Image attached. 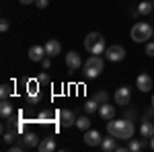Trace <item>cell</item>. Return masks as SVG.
Listing matches in <instances>:
<instances>
[{
  "label": "cell",
  "mask_w": 154,
  "mask_h": 152,
  "mask_svg": "<svg viewBox=\"0 0 154 152\" xmlns=\"http://www.w3.org/2000/svg\"><path fill=\"white\" fill-rule=\"evenodd\" d=\"M105 58L109 62H121V60L125 58V49L121 45H109L105 49Z\"/></svg>",
  "instance_id": "cell-5"
},
{
  "label": "cell",
  "mask_w": 154,
  "mask_h": 152,
  "mask_svg": "<svg viewBox=\"0 0 154 152\" xmlns=\"http://www.w3.org/2000/svg\"><path fill=\"white\" fill-rule=\"evenodd\" d=\"M128 150H130V152H140V150H144V142L138 140V138H131V140H128Z\"/></svg>",
  "instance_id": "cell-20"
},
{
  "label": "cell",
  "mask_w": 154,
  "mask_h": 152,
  "mask_svg": "<svg viewBox=\"0 0 154 152\" xmlns=\"http://www.w3.org/2000/svg\"><path fill=\"white\" fill-rule=\"evenodd\" d=\"M140 134H142V138H152L154 136V123L148 121V119H144L142 126H140Z\"/></svg>",
  "instance_id": "cell-15"
},
{
  "label": "cell",
  "mask_w": 154,
  "mask_h": 152,
  "mask_svg": "<svg viewBox=\"0 0 154 152\" xmlns=\"http://www.w3.org/2000/svg\"><path fill=\"white\" fill-rule=\"evenodd\" d=\"M25 148H27V146H25L23 142L19 140V144H12V146H11V152H23Z\"/></svg>",
  "instance_id": "cell-28"
},
{
  "label": "cell",
  "mask_w": 154,
  "mask_h": 152,
  "mask_svg": "<svg viewBox=\"0 0 154 152\" xmlns=\"http://www.w3.org/2000/svg\"><path fill=\"white\" fill-rule=\"evenodd\" d=\"M19 140L23 142L27 148H35L37 144H39V138H37V134H33V132H27V134H23V138H19Z\"/></svg>",
  "instance_id": "cell-13"
},
{
  "label": "cell",
  "mask_w": 154,
  "mask_h": 152,
  "mask_svg": "<svg viewBox=\"0 0 154 152\" xmlns=\"http://www.w3.org/2000/svg\"><path fill=\"white\" fill-rule=\"evenodd\" d=\"M93 99H95L97 103H107V101H109V95H107L105 91H99V93H95Z\"/></svg>",
  "instance_id": "cell-25"
},
{
  "label": "cell",
  "mask_w": 154,
  "mask_h": 152,
  "mask_svg": "<svg viewBox=\"0 0 154 152\" xmlns=\"http://www.w3.org/2000/svg\"><path fill=\"white\" fill-rule=\"evenodd\" d=\"M84 47H86V51L91 54V56H101V54H105V39L101 33H88L86 39H84Z\"/></svg>",
  "instance_id": "cell-2"
},
{
  "label": "cell",
  "mask_w": 154,
  "mask_h": 152,
  "mask_svg": "<svg viewBox=\"0 0 154 152\" xmlns=\"http://www.w3.org/2000/svg\"><path fill=\"white\" fill-rule=\"evenodd\" d=\"M101 142H103V138L97 129H86L84 132V144L86 146H101Z\"/></svg>",
  "instance_id": "cell-9"
},
{
  "label": "cell",
  "mask_w": 154,
  "mask_h": 152,
  "mask_svg": "<svg viewBox=\"0 0 154 152\" xmlns=\"http://www.w3.org/2000/svg\"><path fill=\"white\" fill-rule=\"evenodd\" d=\"M76 128H78V129H82V132L91 129V119H88L86 115H82V117H76Z\"/></svg>",
  "instance_id": "cell-22"
},
{
  "label": "cell",
  "mask_w": 154,
  "mask_h": 152,
  "mask_svg": "<svg viewBox=\"0 0 154 152\" xmlns=\"http://www.w3.org/2000/svg\"><path fill=\"white\" fill-rule=\"evenodd\" d=\"M146 56L154 58V41H146Z\"/></svg>",
  "instance_id": "cell-27"
},
{
  "label": "cell",
  "mask_w": 154,
  "mask_h": 152,
  "mask_svg": "<svg viewBox=\"0 0 154 152\" xmlns=\"http://www.w3.org/2000/svg\"><path fill=\"white\" fill-rule=\"evenodd\" d=\"M136 86H138L140 93H148V91H152V78H150L146 72H142V74L136 78Z\"/></svg>",
  "instance_id": "cell-8"
},
{
  "label": "cell",
  "mask_w": 154,
  "mask_h": 152,
  "mask_svg": "<svg viewBox=\"0 0 154 152\" xmlns=\"http://www.w3.org/2000/svg\"><path fill=\"white\" fill-rule=\"evenodd\" d=\"M11 95H12V86L11 84H2V86H0V97H2V99H8Z\"/></svg>",
  "instance_id": "cell-24"
},
{
  "label": "cell",
  "mask_w": 154,
  "mask_h": 152,
  "mask_svg": "<svg viewBox=\"0 0 154 152\" xmlns=\"http://www.w3.org/2000/svg\"><path fill=\"white\" fill-rule=\"evenodd\" d=\"M131 39L136 41V43H146L148 39H152L154 35V29L150 23H136L131 27Z\"/></svg>",
  "instance_id": "cell-3"
},
{
  "label": "cell",
  "mask_w": 154,
  "mask_h": 152,
  "mask_svg": "<svg viewBox=\"0 0 154 152\" xmlns=\"http://www.w3.org/2000/svg\"><path fill=\"white\" fill-rule=\"evenodd\" d=\"M45 56H48V54H45V45H31L29 47V60L41 62Z\"/></svg>",
  "instance_id": "cell-11"
},
{
  "label": "cell",
  "mask_w": 154,
  "mask_h": 152,
  "mask_svg": "<svg viewBox=\"0 0 154 152\" xmlns=\"http://www.w3.org/2000/svg\"><path fill=\"white\" fill-rule=\"evenodd\" d=\"M66 66H68V70H78L82 66V60L76 51H68L66 54Z\"/></svg>",
  "instance_id": "cell-10"
},
{
  "label": "cell",
  "mask_w": 154,
  "mask_h": 152,
  "mask_svg": "<svg viewBox=\"0 0 154 152\" xmlns=\"http://www.w3.org/2000/svg\"><path fill=\"white\" fill-rule=\"evenodd\" d=\"M107 132L111 134V136H115L117 140H131L134 138V123H131V119L128 117H123V119H111V121H107Z\"/></svg>",
  "instance_id": "cell-1"
},
{
  "label": "cell",
  "mask_w": 154,
  "mask_h": 152,
  "mask_svg": "<svg viewBox=\"0 0 154 152\" xmlns=\"http://www.w3.org/2000/svg\"><path fill=\"white\" fill-rule=\"evenodd\" d=\"M0 115H2V119H8L12 115V105L6 99H2V103H0Z\"/></svg>",
  "instance_id": "cell-19"
},
{
  "label": "cell",
  "mask_w": 154,
  "mask_h": 152,
  "mask_svg": "<svg viewBox=\"0 0 154 152\" xmlns=\"http://www.w3.org/2000/svg\"><path fill=\"white\" fill-rule=\"evenodd\" d=\"M150 148H152V150H154V136H152V138H150Z\"/></svg>",
  "instance_id": "cell-36"
},
{
  "label": "cell",
  "mask_w": 154,
  "mask_h": 152,
  "mask_svg": "<svg viewBox=\"0 0 154 152\" xmlns=\"http://www.w3.org/2000/svg\"><path fill=\"white\" fill-rule=\"evenodd\" d=\"M39 84L41 82L37 80V78L27 82V97H39Z\"/></svg>",
  "instance_id": "cell-18"
},
{
  "label": "cell",
  "mask_w": 154,
  "mask_h": 152,
  "mask_svg": "<svg viewBox=\"0 0 154 152\" xmlns=\"http://www.w3.org/2000/svg\"><path fill=\"white\" fill-rule=\"evenodd\" d=\"M37 148L41 152H51V150H56V142H54V138H43L37 144Z\"/></svg>",
  "instance_id": "cell-16"
},
{
  "label": "cell",
  "mask_w": 154,
  "mask_h": 152,
  "mask_svg": "<svg viewBox=\"0 0 154 152\" xmlns=\"http://www.w3.org/2000/svg\"><path fill=\"white\" fill-rule=\"evenodd\" d=\"M113 99H115V103H117V105L128 107V105H130V101H131L130 88H128V86H119L117 91H115V95H113Z\"/></svg>",
  "instance_id": "cell-6"
},
{
  "label": "cell",
  "mask_w": 154,
  "mask_h": 152,
  "mask_svg": "<svg viewBox=\"0 0 154 152\" xmlns=\"http://www.w3.org/2000/svg\"><path fill=\"white\" fill-rule=\"evenodd\" d=\"M58 119H60V126H62V128L76 126V115H74V111H70V109H62L58 113Z\"/></svg>",
  "instance_id": "cell-7"
},
{
  "label": "cell",
  "mask_w": 154,
  "mask_h": 152,
  "mask_svg": "<svg viewBox=\"0 0 154 152\" xmlns=\"http://www.w3.org/2000/svg\"><path fill=\"white\" fill-rule=\"evenodd\" d=\"M14 134H17V132H4V142H6V144H11L12 140H14Z\"/></svg>",
  "instance_id": "cell-29"
},
{
  "label": "cell",
  "mask_w": 154,
  "mask_h": 152,
  "mask_svg": "<svg viewBox=\"0 0 154 152\" xmlns=\"http://www.w3.org/2000/svg\"><path fill=\"white\" fill-rule=\"evenodd\" d=\"M152 11H154V4L150 0H144V2L138 4V12H140V14H150Z\"/></svg>",
  "instance_id": "cell-21"
},
{
  "label": "cell",
  "mask_w": 154,
  "mask_h": 152,
  "mask_svg": "<svg viewBox=\"0 0 154 152\" xmlns=\"http://www.w3.org/2000/svg\"><path fill=\"white\" fill-rule=\"evenodd\" d=\"M0 29H2V33H6V31L11 29V23H8L6 19H2V21H0Z\"/></svg>",
  "instance_id": "cell-30"
},
{
  "label": "cell",
  "mask_w": 154,
  "mask_h": 152,
  "mask_svg": "<svg viewBox=\"0 0 154 152\" xmlns=\"http://www.w3.org/2000/svg\"><path fill=\"white\" fill-rule=\"evenodd\" d=\"M35 4L39 6V8H45V6L49 4V0H35Z\"/></svg>",
  "instance_id": "cell-34"
},
{
  "label": "cell",
  "mask_w": 154,
  "mask_h": 152,
  "mask_svg": "<svg viewBox=\"0 0 154 152\" xmlns=\"http://www.w3.org/2000/svg\"><path fill=\"white\" fill-rule=\"evenodd\" d=\"M99 107H101V103H97L95 99H91V101H86V103H84V111H86V113H95Z\"/></svg>",
  "instance_id": "cell-23"
},
{
  "label": "cell",
  "mask_w": 154,
  "mask_h": 152,
  "mask_svg": "<svg viewBox=\"0 0 154 152\" xmlns=\"http://www.w3.org/2000/svg\"><path fill=\"white\" fill-rule=\"evenodd\" d=\"M152 39H154V35H152Z\"/></svg>",
  "instance_id": "cell-38"
},
{
  "label": "cell",
  "mask_w": 154,
  "mask_h": 152,
  "mask_svg": "<svg viewBox=\"0 0 154 152\" xmlns=\"http://www.w3.org/2000/svg\"><path fill=\"white\" fill-rule=\"evenodd\" d=\"M19 2H21V4H33L35 0H19Z\"/></svg>",
  "instance_id": "cell-35"
},
{
  "label": "cell",
  "mask_w": 154,
  "mask_h": 152,
  "mask_svg": "<svg viewBox=\"0 0 154 152\" xmlns=\"http://www.w3.org/2000/svg\"><path fill=\"white\" fill-rule=\"evenodd\" d=\"M27 99H29V105H37L41 101V97H27Z\"/></svg>",
  "instance_id": "cell-33"
},
{
  "label": "cell",
  "mask_w": 154,
  "mask_h": 152,
  "mask_svg": "<svg viewBox=\"0 0 154 152\" xmlns=\"http://www.w3.org/2000/svg\"><path fill=\"white\" fill-rule=\"evenodd\" d=\"M60 51H62V45H60L58 39H49L48 43H45V54L48 56H58Z\"/></svg>",
  "instance_id": "cell-14"
},
{
  "label": "cell",
  "mask_w": 154,
  "mask_h": 152,
  "mask_svg": "<svg viewBox=\"0 0 154 152\" xmlns=\"http://www.w3.org/2000/svg\"><path fill=\"white\" fill-rule=\"evenodd\" d=\"M39 119H41V121H51V119H54V113H51V111H41V113H39Z\"/></svg>",
  "instance_id": "cell-26"
},
{
  "label": "cell",
  "mask_w": 154,
  "mask_h": 152,
  "mask_svg": "<svg viewBox=\"0 0 154 152\" xmlns=\"http://www.w3.org/2000/svg\"><path fill=\"white\" fill-rule=\"evenodd\" d=\"M152 107H154V95H152Z\"/></svg>",
  "instance_id": "cell-37"
},
{
  "label": "cell",
  "mask_w": 154,
  "mask_h": 152,
  "mask_svg": "<svg viewBox=\"0 0 154 152\" xmlns=\"http://www.w3.org/2000/svg\"><path fill=\"white\" fill-rule=\"evenodd\" d=\"M115 140H117V138L109 134V138H103V142H101V148H103L105 152H111V150H115V148H117V144H115Z\"/></svg>",
  "instance_id": "cell-17"
},
{
  "label": "cell",
  "mask_w": 154,
  "mask_h": 152,
  "mask_svg": "<svg viewBox=\"0 0 154 152\" xmlns=\"http://www.w3.org/2000/svg\"><path fill=\"white\" fill-rule=\"evenodd\" d=\"M103 66H105V62L101 60V56H91L84 62V76L86 78H97L103 72Z\"/></svg>",
  "instance_id": "cell-4"
},
{
  "label": "cell",
  "mask_w": 154,
  "mask_h": 152,
  "mask_svg": "<svg viewBox=\"0 0 154 152\" xmlns=\"http://www.w3.org/2000/svg\"><path fill=\"white\" fill-rule=\"evenodd\" d=\"M41 66H43V70H48L49 66H51V60H49V58H43V60H41Z\"/></svg>",
  "instance_id": "cell-32"
},
{
  "label": "cell",
  "mask_w": 154,
  "mask_h": 152,
  "mask_svg": "<svg viewBox=\"0 0 154 152\" xmlns=\"http://www.w3.org/2000/svg\"><path fill=\"white\" fill-rule=\"evenodd\" d=\"M37 80L41 82V84H48V82H49V76H48V74H39V76H37Z\"/></svg>",
  "instance_id": "cell-31"
},
{
  "label": "cell",
  "mask_w": 154,
  "mask_h": 152,
  "mask_svg": "<svg viewBox=\"0 0 154 152\" xmlns=\"http://www.w3.org/2000/svg\"><path fill=\"white\" fill-rule=\"evenodd\" d=\"M99 115H101V119H105V121H111V119L115 117V109H113V105H111L109 101H107V103H101Z\"/></svg>",
  "instance_id": "cell-12"
}]
</instances>
